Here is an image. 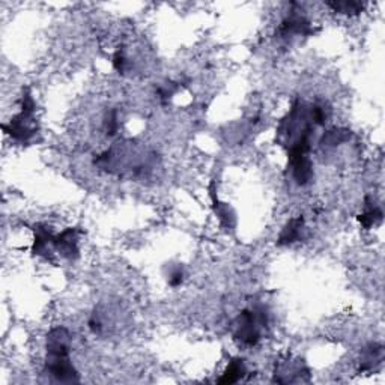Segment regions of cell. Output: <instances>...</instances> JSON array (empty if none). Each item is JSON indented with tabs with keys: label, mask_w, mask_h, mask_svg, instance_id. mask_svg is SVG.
<instances>
[{
	"label": "cell",
	"mask_w": 385,
	"mask_h": 385,
	"mask_svg": "<svg viewBox=\"0 0 385 385\" xmlns=\"http://www.w3.org/2000/svg\"><path fill=\"white\" fill-rule=\"evenodd\" d=\"M69 354H71V332L65 327L51 330L47 334L46 370L57 382H80Z\"/></svg>",
	"instance_id": "1"
},
{
	"label": "cell",
	"mask_w": 385,
	"mask_h": 385,
	"mask_svg": "<svg viewBox=\"0 0 385 385\" xmlns=\"http://www.w3.org/2000/svg\"><path fill=\"white\" fill-rule=\"evenodd\" d=\"M20 111L10 119L8 124H3V131L6 136H10L14 142L21 145H29L39 134V124L35 116L37 104L29 89L23 91L20 101Z\"/></svg>",
	"instance_id": "2"
},
{
	"label": "cell",
	"mask_w": 385,
	"mask_h": 385,
	"mask_svg": "<svg viewBox=\"0 0 385 385\" xmlns=\"http://www.w3.org/2000/svg\"><path fill=\"white\" fill-rule=\"evenodd\" d=\"M268 328V312L264 305L244 309L233 322V339L242 346H256Z\"/></svg>",
	"instance_id": "3"
},
{
	"label": "cell",
	"mask_w": 385,
	"mask_h": 385,
	"mask_svg": "<svg viewBox=\"0 0 385 385\" xmlns=\"http://www.w3.org/2000/svg\"><path fill=\"white\" fill-rule=\"evenodd\" d=\"M310 381V370L304 364L303 360H294V358H286L280 360L276 366L273 382L277 384H298V382H309Z\"/></svg>",
	"instance_id": "4"
},
{
	"label": "cell",
	"mask_w": 385,
	"mask_h": 385,
	"mask_svg": "<svg viewBox=\"0 0 385 385\" xmlns=\"http://www.w3.org/2000/svg\"><path fill=\"white\" fill-rule=\"evenodd\" d=\"M33 231V244H32V253L35 256H39L47 259L50 262L53 260L55 255V247H53V238L55 233L46 224H35L32 227Z\"/></svg>",
	"instance_id": "5"
},
{
	"label": "cell",
	"mask_w": 385,
	"mask_h": 385,
	"mask_svg": "<svg viewBox=\"0 0 385 385\" xmlns=\"http://www.w3.org/2000/svg\"><path fill=\"white\" fill-rule=\"evenodd\" d=\"M314 30L312 28L310 21L304 15L294 11L289 14L286 19L280 23L278 37L283 39H291L295 37H309Z\"/></svg>",
	"instance_id": "6"
},
{
	"label": "cell",
	"mask_w": 385,
	"mask_h": 385,
	"mask_svg": "<svg viewBox=\"0 0 385 385\" xmlns=\"http://www.w3.org/2000/svg\"><path fill=\"white\" fill-rule=\"evenodd\" d=\"M55 251L60 258L66 260H75L80 256V247H78V231L75 227H68L53 238Z\"/></svg>",
	"instance_id": "7"
},
{
	"label": "cell",
	"mask_w": 385,
	"mask_h": 385,
	"mask_svg": "<svg viewBox=\"0 0 385 385\" xmlns=\"http://www.w3.org/2000/svg\"><path fill=\"white\" fill-rule=\"evenodd\" d=\"M287 164L291 168L292 178L300 187L307 186L313 179V163L309 155H295L287 156Z\"/></svg>",
	"instance_id": "8"
},
{
	"label": "cell",
	"mask_w": 385,
	"mask_h": 385,
	"mask_svg": "<svg viewBox=\"0 0 385 385\" xmlns=\"http://www.w3.org/2000/svg\"><path fill=\"white\" fill-rule=\"evenodd\" d=\"M209 195H211V202H213V209L220 222L222 227L226 231H235L236 227V213L233 211V208L231 205H227L224 202H222L220 199L217 196L215 191V186L214 182L209 186Z\"/></svg>",
	"instance_id": "9"
},
{
	"label": "cell",
	"mask_w": 385,
	"mask_h": 385,
	"mask_svg": "<svg viewBox=\"0 0 385 385\" xmlns=\"http://www.w3.org/2000/svg\"><path fill=\"white\" fill-rule=\"evenodd\" d=\"M304 227H305L304 217H295V218H292V220H289L285 224L282 232L278 233L277 246L286 247V246H292V244L301 241L304 231H305Z\"/></svg>",
	"instance_id": "10"
},
{
	"label": "cell",
	"mask_w": 385,
	"mask_h": 385,
	"mask_svg": "<svg viewBox=\"0 0 385 385\" xmlns=\"http://www.w3.org/2000/svg\"><path fill=\"white\" fill-rule=\"evenodd\" d=\"M247 366L246 363H244L242 358H232V360L229 361V364H227L226 367V370L223 372V375L218 378V384L220 385H232V384H236V382H240L242 381L244 378L247 376Z\"/></svg>",
	"instance_id": "11"
},
{
	"label": "cell",
	"mask_w": 385,
	"mask_h": 385,
	"mask_svg": "<svg viewBox=\"0 0 385 385\" xmlns=\"http://www.w3.org/2000/svg\"><path fill=\"white\" fill-rule=\"evenodd\" d=\"M364 204V211L358 215V223H360L364 229H370V227L382 222V211L379 206H376L372 202L370 197H366Z\"/></svg>",
	"instance_id": "12"
},
{
	"label": "cell",
	"mask_w": 385,
	"mask_h": 385,
	"mask_svg": "<svg viewBox=\"0 0 385 385\" xmlns=\"http://www.w3.org/2000/svg\"><path fill=\"white\" fill-rule=\"evenodd\" d=\"M384 361V348L382 345H370L367 346L363 355H361V364H360V370L366 372V370H373L376 366H379Z\"/></svg>",
	"instance_id": "13"
},
{
	"label": "cell",
	"mask_w": 385,
	"mask_h": 385,
	"mask_svg": "<svg viewBox=\"0 0 385 385\" xmlns=\"http://www.w3.org/2000/svg\"><path fill=\"white\" fill-rule=\"evenodd\" d=\"M349 138H351V131L349 129L332 128L327 131V133H323V136L321 137V145L323 147H332L348 142Z\"/></svg>",
	"instance_id": "14"
},
{
	"label": "cell",
	"mask_w": 385,
	"mask_h": 385,
	"mask_svg": "<svg viewBox=\"0 0 385 385\" xmlns=\"http://www.w3.org/2000/svg\"><path fill=\"white\" fill-rule=\"evenodd\" d=\"M328 8L337 14L343 15H357L364 10V3L361 2H349V0H339V2H328Z\"/></svg>",
	"instance_id": "15"
},
{
	"label": "cell",
	"mask_w": 385,
	"mask_h": 385,
	"mask_svg": "<svg viewBox=\"0 0 385 385\" xmlns=\"http://www.w3.org/2000/svg\"><path fill=\"white\" fill-rule=\"evenodd\" d=\"M111 64H113V68H115L119 74H124L127 71L128 57L125 56L124 48H118L115 51V55H113V57H111Z\"/></svg>",
	"instance_id": "16"
},
{
	"label": "cell",
	"mask_w": 385,
	"mask_h": 385,
	"mask_svg": "<svg viewBox=\"0 0 385 385\" xmlns=\"http://www.w3.org/2000/svg\"><path fill=\"white\" fill-rule=\"evenodd\" d=\"M183 278H186V273H183V268L181 265L173 267L169 273V285L172 287H178L183 283Z\"/></svg>",
	"instance_id": "17"
},
{
	"label": "cell",
	"mask_w": 385,
	"mask_h": 385,
	"mask_svg": "<svg viewBox=\"0 0 385 385\" xmlns=\"http://www.w3.org/2000/svg\"><path fill=\"white\" fill-rule=\"evenodd\" d=\"M106 129H107V136H115L119 129V120H118V115L116 111H111L107 120H106Z\"/></svg>",
	"instance_id": "18"
}]
</instances>
